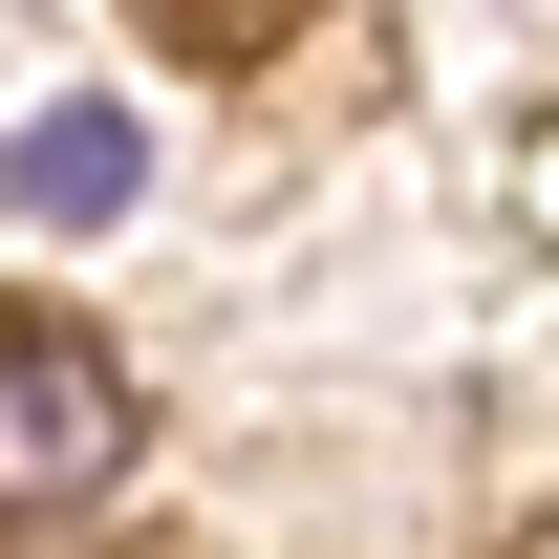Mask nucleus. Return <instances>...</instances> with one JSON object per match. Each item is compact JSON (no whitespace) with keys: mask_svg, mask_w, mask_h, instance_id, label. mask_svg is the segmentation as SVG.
Segmentation results:
<instances>
[{"mask_svg":"<svg viewBox=\"0 0 559 559\" xmlns=\"http://www.w3.org/2000/svg\"><path fill=\"white\" fill-rule=\"evenodd\" d=\"M130 474V366L66 323H0V516H66Z\"/></svg>","mask_w":559,"mask_h":559,"instance_id":"obj_1","label":"nucleus"},{"mask_svg":"<svg viewBox=\"0 0 559 559\" xmlns=\"http://www.w3.org/2000/svg\"><path fill=\"white\" fill-rule=\"evenodd\" d=\"M151 194V130L130 108H44V130L0 151V215H44V237H86V215H130Z\"/></svg>","mask_w":559,"mask_h":559,"instance_id":"obj_2","label":"nucleus"}]
</instances>
